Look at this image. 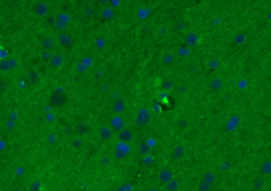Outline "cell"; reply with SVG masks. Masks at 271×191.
Segmentation results:
<instances>
[{
  "mask_svg": "<svg viewBox=\"0 0 271 191\" xmlns=\"http://www.w3.org/2000/svg\"><path fill=\"white\" fill-rule=\"evenodd\" d=\"M64 102H65L64 96L60 94H57V92L53 94L51 96V98H50V104H51L53 107L60 106V105L64 104Z\"/></svg>",
  "mask_w": 271,
  "mask_h": 191,
  "instance_id": "1",
  "label": "cell"
},
{
  "mask_svg": "<svg viewBox=\"0 0 271 191\" xmlns=\"http://www.w3.org/2000/svg\"><path fill=\"white\" fill-rule=\"evenodd\" d=\"M119 139L123 142H128L130 140H133V133H131L130 130H123V131L120 132L119 134Z\"/></svg>",
  "mask_w": 271,
  "mask_h": 191,
  "instance_id": "2",
  "label": "cell"
},
{
  "mask_svg": "<svg viewBox=\"0 0 271 191\" xmlns=\"http://www.w3.org/2000/svg\"><path fill=\"white\" fill-rule=\"evenodd\" d=\"M159 179L162 183L164 184H168L170 181L173 179V173L168 170H162L159 174Z\"/></svg>",
  "mask_w": 271,
  "mask_h": 191,
  "instance_id": "3",
  "label": "cell"
},
{
  "mask_svg": "<svg viewBox=\"0 0 271 191\" xmlns=\"http://www.w3.org/2000/svg\"><path fill=\"white\" fill-rule=\"evenodd\" d=\"M58 42H59V44L62 46H65V47H67V46H69L70 44H71V42H72V38H71V36L70 35H68V34H59L58 35Z\"/></svg>",
  "mask_w": 271,
  "mask_h": 191,
  "instance_id": "4",
  "label": "cell"
},
{
  "mask_svg": "<svg viewBox=\"0 0 271 191\" xmlns=\"http://www.w3.org/2000/svg\"><path fill=\"white\" fill-rule=\"evenodd\" d=\"M28 81H29L30 83H32V84H35V83H37L39 81V75H38L35 70L30 71L29 73H28Z\"/></svg>",
  "mask_w": 271,
  "mask_h": 191,
  "instance_id": "5",
  "label": "cell"
},
{
  "mask_svg": "<svg viewBox=\"0 0 271 191\" xmlns=\"http://www.w3.org/2000/svg\"><path fill=\"white\" fill-rule=\"evenodd\" d=\"M48 7L46 4H44V3H40V4H38L35 8V12L38 14V15H46L48 13Z\"/></svg>",
  "mask_w": 271,
  "mask_h": 191,
  "instance_id": "6",
  "label": "cell"
},
{
  "mask_svg": "<svg viewBox=\"0 0 271 191\" xmlns=\"http://www.w3.org/2000/svg\"><path fill=\"white\" fill-rule=\"evenodd\" d=\"M42 45L44 49L49 50V49H52V48L54 47V42H53V40H52L51 38L44 37V40H42Z\"/></svg>",
  "mask_w": 271,
  "mask_h": 191,
  "instance_id": "7",
  "label": "cell"
},
{
  "mask_svg": "<svg viewBox=\"0 0 271 191\" xmlns=\"http://www.w3.org/2000/svg\"><path fill=\"white\" fill-rule=\"evenodd\" d=\"M178 187H179V184L175 179H172V181H170L166 184V190L168 191H176L178 189Z\"/></svg>",
  "mask_w": 271,
  "mask_h": 191,
  "instance_id": "8",
  "label": "cell"
},
{
  "mask_svg": "<svg viewBox=\"0 0 271 191\" xmlns=\"http://www.w3.org/2000/svg\"><path fill=\"white\" fill-rule=\"evenodd\" d=\"M215 181V175L212 173V172H207L203 176V181L208 184H212L213 181Z\"/></svg>",
  "mask_w": 271,
  "mask_h": 191,
  "instance_id": "9",
  "label": "cell"
},
{
  "mask_svg": "<svg viewBox=\"0 0 271 191\" xmlns=\"http://www.w3.org/2000/svg\"><path fill=\"white\" fill-rule=\"evenodd\" d=\"M139 152H140L141 155H146L150 152V146L145 143H142L139 146Z\"/></svg>",
  "mask_w": 271,
  "mask_h": 191,
  "instance_id": "10",
  "label": "cell"
},
{
  "mask_svg": "<svg viewBox=\"0 0 271 191\" xmlns=\"http://www.w3.org/2000/svg\"><path fill=\"white\" fill-rule=\"evenodd\" d=\"M101 137L103 139H108V138H110V136H111V131H110V129H108V127H103V129L101 130Z\"/></svg>",
  "mask_w": 271,
  "mask_h": 191,
  "instance_id": "11",
  "label": "cell"
},
{
  "mask_svg": "<svg viewBox=\"0 0 271 191\" xmlns=\"http://www.w3.org/2000/svg\"><path fill=\"white\" fill-rule=\"evenodd\" d=\"M262 171L264 172V173L266 174H269L271 171V165H270V161H266L264 165H263V167H262Z\"/></svg>",
  "mask_w": 271,
  "mask_h": 191,
  "instance_id": "12",
  "label": "cell"
},
{
  "mask_svg": "<svg viewBox=\"0 0 271 191\" xmlns=\"http://www.w3.org/2000/svg\"><path fill=\"white\" fill-rule=\"evenodd\" d=\"M10 63H9V61H2V62L0 63V69L2 70V71H7V70L10 69Z\"/></svg>",
  "mask_w": 271,
  "mask_h": 191,
  "instance_id": "13",
  "label": "cell"
},
{
  "mask_svg": "<svg viewBox=\"0 0 271 191\" xmlns=\"http://www.w3.org/2000/svg\"><path fill=\"white\" fill-rule=\"evenodd\" d=\"M210 188H211V184H208L205 181H201L199 184V189L200 191H209Z\"/></svg>",
  "mask_w": 271,
  "mask_h": 191,
  "instance_id": "14",
  "label": "cell"
},
{
  "mask_svg": "<svg viewBox=\"0 0 271 191\" xmlns=\"http://www.w3.org/2000/svg\"><path fill=\"white\" fill-rule=\"evenodd\" d=\"M87 131H88V127H87L86 124H79L77 127V132L79 134H85V133H87Z\"/></svg>",
  "mask_w": 271,
  "mask_h": 191,
  "instance_id": "15",
  "label": "cell"
},
{
  "mask_svg": "<svg viewBox=\"0 0 271 191\" xmlns=\"http://www.w3.org/2000/svg\"><path fill=\"white\" fill-rule=\"evenodd\" d=\"M63 62V59L62 56H59V55H57V56H55L53 60H52V64H53V66H59V65L62 64Z\"/></svg>",
  "mask_w": 271,
  "mask_h": 191,
  "instance_id": "16",
  "label": "cell"
},
{
  "mask_svg": "<svg viewBox=\"0 0 271 191\" xmlns=\"http://www.w3.org/2000/svg\"><path fill=\"white\" fill-rule=\"evenodd\" d=\"M40 189V183L38 181H34V183L31 185V191H38Z\"/></svg>",
  "mask_w": 271,
  "mask_h": 191,
  "instance_id": "17",
  "label": "cell"
},
{
  "mask_svg": "<svg viewBox=\"0 0 271 191\" xmlns=\"http://www.w3.org/2000/svg\"><path fill=\"white\" fill-rule=\"evenodd\" d=\"M183 155V149L181 146H178L177 149L175 150V157H180Z\"/></svg>",
  "mask_w": 271,
  "mask_h": 191,
  "instance_id": "18",
  "label": "cell"
},
{
  "mask_svg": "<svg viewBox=\"0 0 271 191\" xmlns=\"http://www.w3.org/2000/svg\"><path fill=\"white\" fill-rule=\"evenodd\" d=\"M7 82L5 81H0V91H3V90H5L7 89Z\"/></svg>",
  "mask_w": 271,
  "mask_h": 191,
  "instance_id": "19",
  "label": "cell"
},
{
  "mask_svg": "<svg viewBox=\"0 0 271 191\" xmlns=\"http://www.w3.org/2000/svg\"><path fill=\"white\" fill-rule=\"evenodd\" d=\"M173 86L172 82H170V81H165L164 83H163V87H164L165 89H170Z\"/></svg>",
  "mask_w": 271,
  "mask_h": 191,
  "instance_id": "20",
  "label": "cell"
},
{
  "mask_svg": "<svg viewBox=\"0 0 271 191\" xmlns=\"http://www.w3.org/2000/svg\"><path fill=\"white\" fill-rule=\"evenodd\" d=\"M212 85L215 87V88H219V87L221 86V81H219V80H214V82L212 83Z\"/></svg>",
  "mask_w": 271,
  "mask_h": 191,
  "instance_id": "21",
  "label": "cell"
},
{
  "mask_svg": "<svg viewBox=\"0 0 271 191\" xmlns=\"http://www.w3.org/2000/svg\"><path fill=\"white\" fill-rule=\"evenodd\" d=\"M48 140H49V142H51V143H54V142L56 141V136H55V135H50V136L48 137Z\"/></svg>",
  "mask_w": 271,
  "mask_h": 191,
  "instance_id": "22",
  "label": "cell"
},
{
  "mask_svg": "<svg viewBox=\"0 0 271 191\" xmlns=\"http://www.w3.org/2000/svg\"><path fill=\"white\" fill-rule=\"evenodd\" d=\"M16 173L18 174V175H22V174L25 173V169L23 168H17V170H16Z\"/></svg>",
  "mask_w": 271,
  "mask_h": 191,
  "instance_id": "23",
  "label": "cell"
},
{
  "mask_svg": "<svg viewBox=\"0 0 271 191\" xmlns=\"http://www.w3.org/2000/svg\"><path fill=\"white\" fill-rule=\"evenodd\" d=\"M263 185H264V184L262 183V181H259L256 184H255V187H256V188H261V187L263 186Z\"/></svg>",
  "mask_w": 271,
  "mask_h": 191,
  "instance_id": "24",
  "label": "cell"
},
{
  "mask_svg": "<svg viewBox=\"0 0 271 191\" xmlns=\"http://www.w3.org/2000/svg\"><path fill=\"white\" fill-rule=\"evenodd\" d=\"M148 191H158V189L157 188H150Z\"/></svg>",
  "mask_w": 271,
  "mask_h": 191,
  "instance_id": "25",
  "label": "cell"
},
{
  "mask_svg": "<svg viewBox=\"0 0 271 191\" xmlns=\"http://www.w3.org/2000/svg\"><path fill=\"white\" fill-rule=\"evenodd\" d=\"M162 191H168V190H166V189H165V190H162Z\"/></svg>",
  "mask_w": 271,
  "mask_h": 191,
  "instance_id": "26",
  "label": "cell"
},
{
  "mask_svg": "<svg viewBox=\"0 0 271 191\" xmlns=\"http://www.w3.org/2000/svg\"><path fill=\"white\" fill-rule=\"evenodd\" d=\"M135 191H140V190H135Z\"/></svg>",
  "mask_w": 271,
  "mask_h": 191,
  "instance_id": "27",
  "label": "cell"
}]
</instances>
